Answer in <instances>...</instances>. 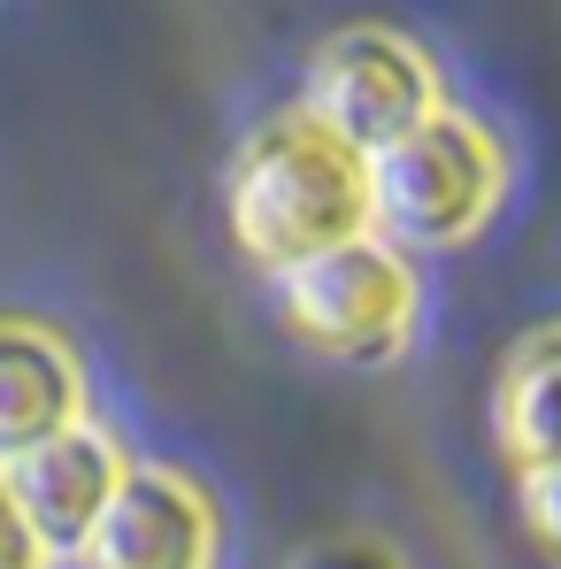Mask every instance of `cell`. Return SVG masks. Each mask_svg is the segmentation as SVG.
I'll list each match as a JSON object with an SVG mask.
<instances>
[{"mask_svg": "<svg viewBox=\"0 0 561 569\" xmlns=\"http://www.w3.org/2000/svg\"><path fill=\"white\" fill-rule=\"evenodd\" d=\"M0 569H54L39 555V539L23 531V516H16V500H8V485H0Z\"/></svg>", "mask_w": 561, "mask_h": 569, "instance_id": "30bf717a", "label": "cell"}, {"mask_svg": "<svg viewBox=\"0 0 561 569\" xmlns=\"http://www.w3.org/2000/svg\"><path fill=\"white\" fill-rule=\"evenodd\" d=\"M223 216L247 262L270 278L315 262L323 247H347L370 231V154L331 139L308 108L270 116L223 178Z\"/></svg>", "mask_w": 561, "mask_h": 569, "instance_id": "6da1fadb", "label": "cell"}, {"mask_svg": "<svg viewBox=\"0 0 561 569\" xmlns=\"http://www.w3.org/2000/svg\"><path fill=\"white\" fill-rule=\"evenodd\" d=\"M515 516H523V539L561 569V462L515 470Z\"/></svg>", "mask_w": 561, "mask_h": 569, "instance_id": "9c48e42d", "label": "cell"}, {"mask_svg": "<svg viewBox=\"0 0 561 569\" xmlns=\"http://www.w3.org/2000/svg\"><path fill=\"white\" fill-rule=\"evenodd\" d=\"M123 470L131 462H123V447L100 423H70V431L23 447L16 462H0V485H8V500L23 516V531L39 539V555L47 562H78L100 523V508L123 485Z\"/></svg>", "mask_w": 561, "mask_h": 569, "instance_id": "5b68a950", "label": "cell"}, {"mask_svg": "<svg viewBox=\"0 0 561 569\" xmlns=\"http://www.w3.org/2000/svg\"><path fill=\"white\" fill-rule=\"evenodd\" d=\"M86 569H216V500L178 470H123L100 508Z\"/></svg>", "mask_w": 561, "mask_h": 569, "instance_id": "8992f818", "label": "cell"}, {"mask_svg": "<svg viewBox=\"0 0 561 569\" xmlns=\"http://www.w3.org/2000/svg\"><path fill=\"white\" fill-rule=\"evenodd\" d=\"M492 431H500V455L515 470L531 462H561V323L531 331L492 392Z\"/></svg>", "mask_w": 561, "mask_h": 569, "instance_id": "ba28073f", "label": "cell"}, {"mask_svg": "<svg viewBox=\"0 0 561 569\" xmlns=\"http://www.w3.org/2000/svg\"><path fill=\"white\" fill-rule=\"evenodd\" d=\"M439 108V70L423 62L415 39L384 31V23H347L339 39L315 47L308 62V116L347 139L354 154L392 147L400 131H415Z\"/></svg>", "mask_w": 561, "mask_h": 569, "instance_id": "277c9868", "label": "cell"}, {"mask_svg": "<svg viewBox=\"0 0 561 569\" xmlns=\"http://www.w3.org/2000/svg\"><path fill=\"white\" fill-rule=\"evenodd\" d=\"M86 423V370L54 323L0 316V462Z\"/></svg>", "mask_w": 561, "mask_h": 569, "instance_id": "52a82bcc", "label": "cell"}, {"mask_svg": "<svg viewBox=\"0 0 561 569\" xmlns=\"http://www.w3.org/2000/svg\"><path fill=\"white\" fill-rule=\"evenodd\" d=\"M508 192V147L462 116L431 108L415 131L370 154V231L392 247H462L492 223Z\"/></svg>", "mask_w": 561, "mask_h": 569, "instance_id": "7a4b0ae2", "label": "cell"}, {"mask_svg": "<svg viewBox=\"0 0 561 569\" xmlns=\"http://www.w3.org/2000/svg\"><path fill=\"white\" fill-rule=\"evenodd\" d=\"M278 300L300 347H315L331 362H392L415 331L423 284H415V262L392 239L362 231V239L323 247L315 262L284 270Z\"/></svg>", "mask_w": 561, "mask_h": 569, "instance_id": "3957f363", "label": "cell"}]
</instances>
